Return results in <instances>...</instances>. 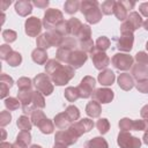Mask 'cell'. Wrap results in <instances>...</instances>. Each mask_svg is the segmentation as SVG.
<instances>
[{
    "mask_svg": "<svg viewBox=\"0 0 148 148\" xmlns=\"http://www.w3.org/2000/svg\"><path fill=\"white\" fill-rule=\"evenodd\" d=\"M17 86H18V90L30 89L31 88V80L28 77H21L17 81Z\"/></svg>",
    "mask_w": 148,
    "mask_h": 148,
    "instance_id": "ee69618b",
    "label": "cell"
},
{
    "mask_svg": "<svg viewBox=\"0 0 148 148\" xmlns=\"http://www.w3.org/2000/svg\"><path fill=\"white\" fill-rule=\"evenodd\" d=\"M46 73L51 76L52 81L57 86L66 84L75 74L74 68L69 65H61L58 60L51 59L45 65Z\"/></svg>",
    "mask_w": 148,
    "mask_h": 148,
    "instance_id": "6da1fadb",
    "label": "cell"
},
{
    "mask_svg": "<svg viewBox=\"0 0 148 148\" xmlns=\"http://www.w3.org/2000/svg\"><path fill=\"white\" fill-rule=\"evenodd\" d=\"M96 127H97V130L99 131V133L104 134V133H106V132L109 131V128H110V124H109L108 119L102 118V119H99V120L96 123Z\"/></svg>",
    "mask_w": 148,
    "mask_h": 148,
    "instance_id": "60d3db41",
    "label": "cell"
},
{
    "mask_svg": "<svg viewBox=\"0 0 148 148\" xmlns=\"http://www.w3.org/2000/svg\"><path fill=\"white\" fill-rule=\"evenodd\" d=\"M142 25H143V28H145L146 30H148V18H147V20H146V21L142 23Z\"/></svg>",
    "mask_w": 148,
    "mask_h": 148,
    "instance_id": "94428289",
    "label": "cell"
},
{
    "mask_svg": "<svg viewBox=\"0 0 148 148\" xmlns=\"http://www.w3.org/2000/svg\"><path fill=\"white\" fill-rule=\"evenodd\" d=\"M16 141H18V142H21V143L28 146V145L30 143V141H31V135H30V133L27 132V131H21V132L17 134V136H16Z\"/></svg>",
    "mask_w": 148,
    "mask_h": 148,
    "instance_id": "74e56055",
    "label": "cell"
},
{
    "mask_svg": "<svg viewBox=\"0 0 148 148\" xmlns=\"http://www.w3.org/2000/svg\"><path fill=\"white\" fill-rule=\"evenodd\" d=\"M10 119H12V114L8 111H2L0 113V125L2 127L6 126V125H8L10 123Z\"/></svg>",
    "mask_w": 148,
    "mask_h": 148,
    "instance_id": "bcb514c9",
    "label": "cell"
},
{
    "mask_svg": "<svg viewBox=\"0 0 148 148\" xmlns=\"http://www.w3.org/2000/svg\"><path fill=\"white\" fill-rule=\"evenodd\" d=\"M1 132H2V140H3V139H6V132H5V130H1Z\"/></svg>",
    "mask_w": 148,
    "mask_h": 148,
    "instance_id": "6125c7cd",
    "label": "cell"
},
{
    "mask_svg": "<svg viewBox=\"0 0 148 148\" xmlns=\"http://www.w3.org/2000/svg\"><path fill=\"white\" fill-rule=\"evenodd\" d=\"M64 8L67 14H74L75 12H77V9H80V2L76 0H68L65 2Z\"/></svg>",
    "mask_w": 148,
    "mask_h": 148,
    "instance_id": "83f0119b",
    "label": "cell"
},
{
    "mask_svg": "<svg viewBox=\"0 0 148 148\" xmlns=\"http://www.w3.org/2000/svg\"><path fill=\"white\" fill-rule=\"evenodd\" d=\"M10 3H12V1H10V0H9V1L1 0V1H0V7H1V9H2V10H6V8H7Z\"/></svg>",
    "mask_w": 148,
    "mask_h": 148,
    "instance_id": "11a10c76",
    "label": "cell"
},
{
    "mask_svg": "<svg viewBox=\"0 0 148 148\" xmlns=\"http://www.w3.org/2000/svg\"><path fill=\"white\" fill-rule=\"evenodd\" d=\"M46 118V116L44 114V112L43 111H40V110H35L32 113H31V123L34 124V125H36V126H38V124L42 121V120H44Z\"/></svg>",
    "mask_w": 148,
    "mask_h": 148,
    "instance_id": "8d00e7d4",
    "label": "cell"
},
{
    "mask_svg": "<svg viewBox=\"0 0 148 148\" xmlns=\"http://www.w3.org/2000/svg\"><path fill=\"white\" fill-rule=\"evenodd\" d=\"M82 23L76 18V17H72L67 21V35H72V36H76L79 35L81 28H82Z\"/></svg>",
    "mask_w": 148,
    "mask_h": 148,
    "instance_id": "e0dca14e",
    "label": "cell"
},
{
    "mask_svg": "<svg viewBox=\"0 0 148 148\" xmlns=\"http://www.w3.org/2000/svg\"><path fill=\"white\" fill-rule=\"evenodd\" d=\"M118 83H119V87L121 89H124V90H130V89H132L134 87V80L127 73H123V74L119 75Z\"/></svg>",
    "mask_w": 148,
    "mask_h": 148,
    "instance_id": "d6986e66",
    "label": "cell"
},
{
    "mask_svg": "<svg viewBox=\"0 0 148 148\" xmlns=\"http://www.w3.org/2000/svg\"><path fill=\"white\" fill-rule=\"evenodd\" d=\"M16 37H17V35H16V32H15L14 30L7 29V30H3V31H2V38H3V40L7 42V43L14 42V40L16 39Z\"/></svg>",
    "mask_w": 148,
    "mask_h": 148,
    "instance_id": "b9f144b4",
    "label": "cell"
},
{
    "mask_svg": "<svg viewBox=\"0 0 148 148\" xmlns=\"http://www.w3.org/2000/svg\"><path fill=\"white\" fill-rule=\"evenodd\" d=\"M5 105L9 110H16V109H18L21 103H20V99H16L14 97H8L5 99Z\"/></svg>",
    "mask_w": 148,
    "mask_h": 148,
    "instance_id": "ab89813d",
    "label": "cell"
},
{
    "mask_svg": "<svg viewBox=\"0 0 148 148\" xmlns=\"http://www.w3.org/2000/svg\"><path fill=\"white\" fill-rule=\"evenodd\" d=\"M87 60V53L81 51V50H74L71 56H69V60H68V65L72 66L74 69L75 68H80Z\"/></svg>",
    "mask_w": 148,
    "mask_h": 148,
    "instance_id": "4fadbf2b",
    "label": "cell"
},
{
    "mask_svg": "<svg viewBox=\"0 0 148 148\" xmlns=\"http://www.w3.org/2000/svg\"><path fill=\"white\" fill-rule=\"evenodd\" d=\"M31 123H30V120H29V118L28 117H25V116H21L18 119H17V126H18V128L21 130V131H27V132H29L30 130H31Z\"/></svg>",
    "mask_w": 148,
    "mask_h": 148,
    "instance_id": "e575fe53",
    "label": "cell"
},
{
    "mask_svg": "<svg viewBox=\"0 0 148 148\" xmlns=\"http://www.w3.org/2000/svg\"><path fill=\"white\" fill-rule=\"evenodd\" d=\"M37 46L39 49H43V50H46L51 46V43H50V39H49V35L47 32L40 35L39 37H37Z\"/></svg>",
    "mask_w": 148,
    "mask_h": 148,
    "instance_id": "1f68e13d",
    "label": "cell"
},
{
    "mask_svg": "<svg viewBox=\"0 0 148 148\" xmlns=\"http://www.w3.org/2000/svg\"><path fill=\"white\" fill-rule=\"evenodd\" d=\"M110 44H111V42H110V39H109L108 37L101 36V37L96 40V49L99 50V51H102V52H104L105 50L109 49Z\"/></svg>",
    "mask_w": 148,
    "mask_h": 148,
    "instance_id": "d6a6232c",
    "label": "cell"
},
{
    "mask_svg": "<svg viewBox=\"0 0 148 148\" xmlns=\"http://www.w3.org/2000/svg\"><path fill=\"white\" fill-rule=\"evenodd\" d=\"M12 52H13V50H12V47L9 45H6V44L1 45V47H0V57H1L2 60H7Z\"/></svg>",
    "mask_w": 148,
    "mask_h": 148,
    "instance_id": "f6af8a7d",
    "label": "cell"
},
{
    "mask_svg": "<svg viewBox=\"0 0 148 148\" xmlns=\"http://www.w3.org/2000/svg\"><path fill=\"white\" fill-rule=\"evenodd\" d=\"M84 148H108V142L105 141V139L97 136L87 141L84 145Z\"/></svg>",
    "mask_w": 148,
    "mask_h": 148,
    "instance_id": "603a6c76",
    "label": "cell"
},
{
    "mask_svg": "<svg viewBox=\"0 0 148 148\" xmlns=\"http://www.w3.org/2000/svg\"><path fill=\"white\" fill-rule=\"evenodd\" d=\"M32 3H34L35 6H37V7H40V8H46V7L49 6V1H47V0H44V1L36 0V1H34Z\"/></svg>",
    "mask_w": 148,
    "mask_h": 148,
    "instance_id": "816d5d0a",
    "label": "cell"
},
{
    "mask_svg": "<svg viewBox=\"0 0 148 148\" xmlns=\"http://www.w3.org/2000/svg\"><path fill=\"white\" fill-rule=\"evenodd\" d=\"M90 54H91L92 62H94V65H95V67H96L97 69H104V68H106V67L109 66V64H110V58H109L104 52H102V51L95 49Z\"/></svg>",
    "mask_w": 148,
    "mask_h": 148,
    "instance_id": "8fae6325",
    "label": "cell"
},
{
    "mask_svg": "<svg viewBox=\"0 0 148 148\" xmlns=\"http://www.w3.org/2000/svg\"><path fill=\"white\" fill-rule=\"evenodd\" d=\"M25 34L28 36H31V37H35L37 36L40 30H42V22L39 18L37 17H29L27 21H25Z\"/></svg>",
    "mask_w": 148,
    "mask_h": 148,
    "instance_id": "7c38bea8",
    "label": "cell"
},
{
    "mask_svg": "<svg viewBox=\"0 0 148 148\" xmlns=\"http://www.w3.org/2000/svg\"><path fill=\"white\" fill-rule=\"evenodd\" d=\"M136 88H138V90L141 91V92H148V80L138 81Z\"/></svg>",
    "mask_w": 148,
    "mask_h": 148,
    "instance_id": "c3c4849f",
    "label": "cell"
},
{
    "mask_svg": "<svg viewBox=\"0 0 148 148\" xmlns=\"http://www.w3.org/2000/svg\"><path fill=\"white\" fill-rule=\"evenodd\" d=\"M92 99L98 103H109L113 98V91L108 88H99L92 92Z\"/></svg>",
    "mask_w": 148,
    "mask_h": 148,
    "instance_id": "5bb4252c",
    "label": "cell"
},
{
    "mask_svg": "<svg viewBox=\"0 0 148 148\" xmlns=\"http://www.w3.org/2000/svg\"><path fill=\"white\" fill-rule=\"evenodd\" d=\"M64 21L62 18V13L59 9L56 8H50L45 12L44 18H43V24L45 28L50 30H54L61 22Z\"/></svg>",
    "mask_w": 148,
    "mask_h": 148,
    "instance_id": "3957f363",
    "label": "cell"
},
{
    "mask_svg": "<svg viewBox=\"0 0 148 148\" xmlns=\"http://www.w3.org/2000/svg\"><path fill=\"white\" fill-rule=\"evenodd\" d=\"M15 10L21 16H27L32 10V3L27 0H20L15 3Z\"/></svg>",
    "mask_w": 148,
    "mask_h": 148,
    "instance_id": "2e32d148",
    "label": "cell"
},
{
    "mask_svg": "<svg viewBox=\"0 0 148 148\" xmlns=\"http://www.w3.org/2000/svg\"><path fill=\"white\" fill-rule=\"evenodd\" d=\"M38 128L40 130L42 133H44V134H50V133L53 132L54 126H53V124H52V121H51L50 119L45 118L44 120H42V121L38 124Z\"/></svg>",
    "mask_w": 148,
    "mask_h": 148,
    "instance_id": "484cf974",
    "label": "cell"
},
{
    "mask_svg": "<svg viewBox=\"0 0 148 148\" xmlns=\"http://www.w3.org/2000/svg\"><path fill=\"white\" fill-rule=\"evenodd\" d=\"M6 61H7V62H8L10 66L15 67V66H18V65L21 64V61H22V57H21V54H20L18 52L13 51Z\"/></svg>",
    "mask_w": 148,
    "mask_h": 148,
    "instance_id": "d590c367",
    "label": "cell"
},
{
    "mask_svg": "<svg viewBox=\"0 0 148 148\" xmlns=\"http://www.w3.org/2000/svg\"><path fill=\"white\" fill-rule=\"evenodd\" d=\"M135 60L139 62V64H145L147 65L148 64V53L146 52H138L135 54Z\"/></svg>",
    "mask_w": 148,
    "mask_h": 148,
    "instance_id": "7dc6e473",
    "label": "cell"
},
{
    "mask_svg": "<svg viewBox=\"0 0 148 148\" xmlns=\"http://www.w3.org/2000/svg\"><path fill=\"white\" fill-rule=\"evenodd\" d=\"M121 3L125 6V8L128 10V9H132L134 6H135V2L133 1H121Z\"/></svg>",
    "mask_w": 148,
    "mask_h": 148,
    "instance_id": "f5cc1de1",
    "label": "cell"
},
{
    "mask_svg": "<svg viewBox=\"0 0 148 148\" xmlns=\"http://www.w3.org/2000/svg\"><path fill=\"white\" fill-rule=\"evenodd\" d=\"M53 148H67V146H64V145H60V143H56Z\"/></svg>",
    "mask_w": 148,
    "mask_h": 148,
    "instance_id": "91938a15",
    "label": "cell"
},
{
    "mask_svg": "<svg viewBox=\"0 0 148 148\" xmlns=\"http://www.w3.org/2000/svg\"><path fill=\"white\" fill-rule=\"evenodd\" d=\"M126 21L130 22V24L134 28V30H136L138 28H140V27L142 25V23H143L141 16H140L139 13H136V12H132V13H130V14L127 15Z\"/></svg>",
    "mask_w": 148,
    "mask_h": 148,
    "instance_id": "d4e9b609",
    "label": "cell"
},
{
    "mask_svg": "<svg viewBox=\"0 0 148 148\" xmlns=\"http://www.w3.org/2000/svg\"><path fill=\"white\" fill-rule=\"evenodd\" d=\"M76 140H77V136L73 133L72 130H69V127L67 130H60L56 133V143L69 146L76 142Z\"/></svg>",
    "mask_w": 148,
    "mask_h": 148,
    "instance_id": "ba28073f",
    "label": "cell"
},
{
    "mask_svg": "<svg viewBox=\"0 0 148 148\" xmlns=\"http://www.w3.org/2000/svg\"><path fill=\"white\" fill-rule=\"evenodd\" d=\"M0 82L1 83H5L6 86H8L9 88L13 86V83H14V81H13V79L9 76V75H7V74H1V77H0Z\"/></svg>",
    "mask_w": 148,
    "mask_h": 148,
    "instance_id": "681fc988",
    "label": "cell"
},
{
    "mask_svg": "<svg viewBox=\"0 0 148 148\" xmlns=\"http://www.w3.org/2000/svg\"><path fill=\"white\" fill-rule=\"evenodd\" d=\"M141 117H142L143 119L148 120V105H146V106H143V108L141 109Z\"/></svg>",
    "mask_w": 148,
    "mask_h": 148,
    "instance_id": "db71d44e",
    "label": "cell"
},
{
    "mask_svg": "<svg viewBox=\"0 0 148 148\" xmlns=\"http://www.w3.org/2000/svg\"><path fill=\"white\" fill-rule=\"evenodd\" d=\"M80 10L86 16V20L89 23H97L102 18L101 8L98 7V2L95 0H84L80 2Z\"/></svg>",
    "mask_w": 148,
    "mask_h": 148,
    "instance_id": "7a4b0ae2",
    "label": "cell"
},
{
    "mask_svg": "<svg viewBox=\"0 0 148 148\" xmlns=\"http://www.w3.org/2000/svg\"><path fill=\"white\" fill-rule=\"evenodd\" d=\"M132 75L135 80H148V66L145 64H135L132 66Z\"/></svg>",
    "mask_w": 148,
    "mask_h": 148,
    "instance_id": "9a60e30c",
    "label": "cell"
},
{
    "mask_svg": "<svg viewBox=\"0 0 148 148\" xmlns=\"http://www.w3.org/2000/svg\"><path fill=\"white\" fill-rule=\"evenodd\" d=\"M114 5H116V1H113V0H106V1L102 2V5H101V12H102V14H105V15L113 14V12H114Z\"/></svg>",
    "mask_w": 148,
    "mask_h": 148,
    "instance_id": "4316f807",
    "label": "cell"
},
{
    "mask_svg": "<svg viewBox=\"0 0 148 148\" xmlns=\"http://www.w3.org/2000/svg\"><path fill=\"white\" fill-rule=\"evenodd\" d=\"M79 47H80L81 51H83V52H86V53H87V52L91 53V52L95 50L94 43H92V39H91V38L84 39V40H79Z\"/></svg>",
    "mask_w": 148,
    "mask_h": 148,
    "instance_id": "f546056e",
    "label": "cell"
},
{
    "mask_svg": "<svg viewBox=\"0 0 148 148\" xmlns=\"http://www.w3.org/2000/svg\"><path fill=\"white\" fill-rule=\"evenodd\" d=\"M31 57H32V60L35 62H37L38 65H43L47 60V53H46V51L43 50V49H39V47H37V49H35L32 51Z\"/></svg>",
    "mask_w": 148,
    "mask_h": 148,
    "instance_id": "7402d4cb",
    "label": "cell"
},
{
    "mask_svg": "<svg viewBox=\"0 0 148 148\" xmlns=\"http://www.w3.org/2000/svg\"><path fill=\"white\" fill-rule=\"evenodd\" d=\"M111 62L116 68L120 71H127L133 66V58L126 53H117L112 57Z\"/></svg>",
    "mask_w": 148,
    "mask_h": 148,
    "instance_id": "8992f818",
    "label": "cell"
},
{
    "mask_svg": "<svg viewBox=\"0 0 148 148\" xmlns=\"http://www.w3.org/2000/svg\"><path fill=\"white\" fill-rule=\"evenodd\" d=\"M143 142L148 146V130L146 131V133H145V135H143Z\"/></svg>",
    "mask_w": 148,
    "mask_h": 148,
    "instance_id": "680465c9",
    "label": "cell"
},
{
    "mask_svg": "<svg viewBox=\"0 0 148 148\" xmlns=\"http://www.w3.org/2000/svg\"><path fill=\"white\" fill-rule=\"evenodd\" d=\"M116 42V47L120 51H131L133 46V34H121L120 37L113 38Z\"/></svg>",
    "mask_w": 148,
    "mask_h": 148,
    "instance_id": "30bf717a",
    "label": "cell"
},
{
    "mask_svg": "<svg viewBox=\"0 0 148 148\" xmlns=\"http://www.w3.org/2000/svg\"><path fill=\"white\" fill-rule=\"evenodd\" d=\"M92 126H94L92 120H90V119H88V118H83V119H81V120L74 123L73 125H71V126H69V130H72L73 133L79 138V136L82 135L83 133L89 132V131L92 128Z\"/></svg>",
    "mask_w": 148,
    "mask_h": 148,
    "instance_id": "9c48e42d",
    "label": "cell"
},
{
    "mask_svg": "<svg viewBox=\"0 0 148 148\" xmlns=\"http://www.w3.org/2000/svg\"><path fill=\"white\" fill-rule=\"evenodd\" d=\"M30 148H42L40 146H37V145H34V146H31Z\"/></svg>",
    "mask_w": 148,
    "mask_h": 148,
    "instance_id": "be15d7a7",
    "label": "cell"
},
{
    "mask_svg": "<svg viewBox=\"0 0 148 148\" xmlns=\"http://www.w3.org/2000/svg\"><path fill=\"white\" fill-rule=\"evenodd\" d=\"M28 146H25V145H23V143H21V142H18V141H15L14 143H13V148H27Z\"/></svg>",
    "mask_w": 148,
    "mask_h": 148,
    "instance_id": "9f6ffc18",
    "label": "cell"
},
{
    "mask_svg": "<svg viewBox=\"0 0 148 148\" xmlns=\"http://www.w3.org/2000/svg\"><path fill=\"white\" fill-rule=\"evenodd\" d=\"M34 86L36 87L37 91L42 92L43 95H50L53 91V86L50 81V79L46 76V74H38L37 76H35L34 79Z\"/></svg>",
    "mask_w": 148,
    "mask_h": 148,
    "instance_id": "277c9868",
    "label": "cell"
},
{
    "mask_svg": "<svg viewBox=\"0 0 148 148\" xmlns=\"http://www.w3.org/2000/svg\"><path fill=\"white\" fill-rule=\"evenodd\" d=\"M32 104L37 109H42V108L45 106V101H44V97H43L42 92L34 91V95H32Z\"/></svg>",
    "mask_w": 148,
    "mask_h": 148,
    "instance_id": "4dcf8cb0",
    "label": "cell"
},
{
    "mask_svg": "<svg viewBox=\"0 0 148 148\" xmlns=\"http://www.w3.org/2000/svg\"><path fill=\"white\" fill-rule=\"evenodd\" d=\"M146 47H147V50H148V42H147V44H146Z\"/></svg>",
    "mask_w": 148,
    "mask_h": 148,
    "instance_id": "e7e4bbea",
    "label": "cell"
},
{
    "mask_svg": "<svg viewBox=\"0 0 148 148\" xmlns=\"http://www.w3.org/2000/svg\"><path fill=\"white\" fill-rule=\"evenodd\" d=\"M95 84H96V81H95V79L92 76H84L81 80V82H80V84L77 87L80 97H82V98L90 97L92 95V92H94L92 90L95 88Z\"/></svg>",
    "mask_w": 148,
    "mask_h": 148,
    "instance_id": "52a82bcc",
    "label": "cell"
},
{
    "mask_svg": "<svg viewBox=\"0 0 148 148\" xmlns=\"http://www.w3.org/2000/svg\"><path fill=\"white\" fill-rule=\"evenodd\" d=\"M65 113L67 114V117L69 118L71 121H75V120H77V119L80 118V111H79V109H77L76 106H74V105H69V106L66 109Z\"/></svg>",
    "mask_w": 148,
    "mask_h": 148,
    "instance_id": "836d02e7",
    "label": "cell"
},
{
    "mask_svg": "<svg viewBox=\"0 0 148 148\" xmlns=\"http://www.w3.org/2000/svg\"><path fill=\"white\" fill-rule=\"evenodd\" d=\"M139 10L141 12V14H142L143 16L148 17V2H143V3H141L140 7H139Z\"/></svg>",
    "mask_w": 148,
    "mask_h": 148,
    "instance_id": "f907efd6",
    "label": "cell"
},
{
    "mask_svg": "<svg viewBox=\"0 0 148 148\" xmlns=\"http://www.w3.org/2000/svg\"><path fill=\"white\" fill-rule=\"evenodd\" d=\"M116 76L111 69H104L98 74V81L103 86H111L114 81Z\"/></svg>",
    "mask_w": 148,
    "mask_h": 148,
    "instance_id": "ac0fdd59",
    "label": "cell"
},
{
    "mask_svg": "<svg viewBox=\"0 0 148 148\" xmlns=\"http://www.w3.org/2000/svg\"><path fill=\"white\" fill-rule=\"evenodd\" d=\"M118 145L120 148H140L141 141L140 139L131 135L128 132L121 131L118 134Z\"/></svg>",
    "mask_w": 148,
    "mask_h": 148,
    "instance_id": "5b68a950",
    "label": "cell"
},
{
    "mask_svg": "<svg viewBox=\"0 0 148 148\" xmlns=\"http://www.w3.org/2000/svg\"><path fill=\"white\" fill-rule=\"evenodd\" d=\"M102 112V109H101V104L96 101H91L87 104L86 106V113L89 116V117H92V118H96L101 114Z\"/></svg>",
    "mask_w": 148,
    "mask_h": 148,
    "instance_id": "ffe728a7",
    "label": "cell"
},
{
    "mask_svg": "<svg viewBox=\"0 0 148 148\" xmlns=\"http://www.w3.org/2000/svg\"><path fill=\"white\" fill-rule=\"evenodd\" d=\"M119 127L121 131H131L133 130V120L128 119V118H123L120 121H119Z\"/></svg>",
    "mask_w": 148,
    "mask_h": 148,
    "instance_id": "7bdbcfd3",
    "label": "cell"
},
{
    "mask_svg": "<svg viewBox=\"0 0 148 148\" xmlns=\"http://www.w3.org/2000/svg\"><path fill=\"white\" fill-rule=\"evenodd\" d=\"M0 148H13V145H10V143H7V142H1V145H0Z\"/></svg>",
    "mask_w": 148,
    "mask_h": 148,
    "instance_id": "6f0895ef",
    "label": "cell"
},
{
    "mask_svg": "<svg viewBox=\"0 0 148 148\" xmlns=\"http://www.w3.org/2000/svg\"><path fill=\"white\" fill-rule=\"evenodd\" d=\"M113 14L116 15V17H117L119 21H125V20L127 18V9H126L125 6L121 3V1H116Z\"/></svg>",
    "mask_w": 148,
    "mask_h": 148,
    "instance_id": "cb8c5ba5",
    "label": "cell"
},
{
    "mask_svg": "<svg viewBox=\"0 0 148 148\" xmlns=\"http://www.w3.org/2000/svg\"><path fill=\"white\" fill-rule=\"evenodd\" d=\"M71 123L72 121L69 120V118L67 117V114L65 112H61V113L57 114L56 118H54V124L59 130H66L67 127L71 126Z\"/></svg>",
    "mask_w": 148,
    "mask_h": 148,
    "instance_id": "44dd1931",
    "label": "cell"
},
{
    "mask_svg": "<svg viewBox=\"0 0 148 148\" xmlns=\"http://www.w3.org/2000/svg\"><path fill=\"white\" fill-rule=\"evenodd\" d=\"M65 97H66L69 102L76 101V99L80 97L77 87H76V88H75V87H68V88H66V90H65Z\"/></svg>",
    "mask_w": 148,
    "mask_h": 148,
    "instance_id": "f1b7e54d",
    "label": "cell"
},
{
    "mask_svg": "<svg viewBox=\"0 0 148 148\" xmlns=\"http://www.w3.org/2000/svg\"><path fill=\"white\" fill-rule=\"evenodd\" d=\"M91 36V30H90V27L87 25V24H83L77 37H79V40H84V39H89Z\"/></svg>",
    "mask_w": 148,
    "mask_h": 148,
    "instance_id": "f35d334b",
    "label": "cell"
}]
</instances>
